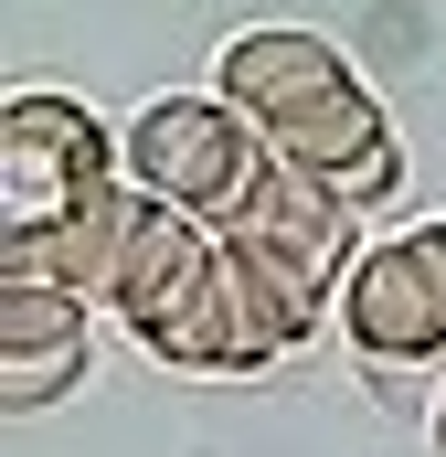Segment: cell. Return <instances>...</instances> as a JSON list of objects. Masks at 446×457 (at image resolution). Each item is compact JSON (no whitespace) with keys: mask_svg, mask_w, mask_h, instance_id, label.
<instances>
[{"mask_svg":"<svg viewBox=\"0 0 446 457\" xmlns=\"http://www.w3.org/2000/svg\"><path fill=\"white\" fill-rule=\"evenodd\" d=\"M436 457H446V383H436Z\"/></svg>","mask_w":446,"mask_h":457,"instance_id":"cell-12","label":"cell"},{"mask_svg":"<svg viewBox=\"0 0 446 457\" xmlns=\"http://www.w3.org/2000/svg\"><path fill=\"white\" fill-rule=\"evenodd\" d=\"M351 86L361 75H351V54H340L319 21H244V32H223V54H213V96L244 107L255 128L309 117L319 96H351Z\"/></svg>","mask_w":446,"mask_h":457,"instance_id":"cell-5","label":"cell"},{"mask_svg":"<svg viewBox=\"0 0 446 457\" xmlns=\"http://www.w3.org/2000/svg\"><path fill=\"white\" fill-rule=\"evenodd\" d=\"M223 298H234V330H244V361H255V372L298 361V351L340 320L330 277H319L309 255H287V245H255V234H223Z\"/></svg>","mask_w":446,"mask_h":457,"instance_id":"cell-7","label":"cell"},{"mask_svg":"<svg viewBox=\"0 0 446 457\" xmlns=\"http://www.w3.org/2000/svg\"><path fill=\"white\" fill-rule=\"evenodd\" d=\"M117 181V128L86 96H54V86H21L0 107V234L54 224L75 192Z\"/></svg>","mask_w":446,"mask_h":457,"instance_id":"cell-2","label":"cell"},{"mask_svg":"<svg viewBox=\"0 0 446 457\" xmlns=\"http://www.w3.org/2000/svg\"><path fill=\"white\" fill-rule=\"evenodd\" d=\"M96 361V298L54 287V277H0V404L43 415L86 383Z\"/></svg>","mask_w":446,"mask_h":457,"instance_id":"cell-4","label":"cell"},{"mask_svg":"<svg viewBox=\"0 0 446 457\" xmlns=\"http://www.w3.org/2000/svg\"><path fill=\"white\" fill-rule=\"evenodd\" d=\"M117 170L149 203H181V213L223 224L244 203V181L266 170V128L244 107H223L213 86H170V96H149V107L117 117Z\"/></svg>","mask_w":446,"mask_h":457,"instance_id":"cell-1","label":"cell"},{"mask_svg":"<svg viewBox=\"0 0 446 457\" xmlns=\"http://www.w3.org/2000/svg\"><path fill=\"white\" fill-rule=\"evenodd\" d=\"M415 245H425V266H436V277H446V213H436V224H425V234H415Z\"/></svg>","mask_w":446,"mask_h":457,"instance_id":"cell-11","label":"cell"},{"mask_svg":"<svg viewBox=\"0 0 446 457\" xmlns=\"http://www.w3.org/2000/svg\"><path fill=\"white\" fill-rule=\"evenodd\" d=\"M223 277V234L202 213H181V203H149L138 213V245H128V277H117V320H128V341L138 330H160V320H181L192 298H213Z\"/></svg>","mask_w":446,"mask_h":457,"instance_id":"cell-10","label":"cell"},{"mask_svg":"<svg viewBox=\"0 0 446 457\" xmlns=\"http://www.w3.org/2000/svg\"><path fill=\"white\" fill-rule=\"evenodd\" d=\"M138 213H149V192L117 170V181H96V192H75L54 224L0 234V277H54V287H75V298L107 309L117 277H128V245H138Z\"/></svg>","mask_w":446,"mask_h":457,"instance_id":"cell-6","label":"cell"},{"mask_svg":"<svg viewBox=\"0 0 446 457\" xmlns=\"http://www.w3.org/2000/svg\"><path fill=\"white\" fill-rule=\"evenodd\" d=\"M213 234H255V245H287V255H309V266H319L330 287L351 277V266H361V255H372V245H361V213L340 203L330 181L287 170L277 149H266V170L244 181V203H234V213H223Z\"/></svg>","mask_w":446,"mask_h":457,"instance_id":"cell-9","label":"cell"},{"mask_svg":"<svg viewBox=\"0 0 446 457\" xmlns=\"http://www.w3.org/2000/svg\"><path fill=\"white\" fill-rule=\"evenodd\" d=\"M340 341L361 351L372 372L446 361V277L425 266V245H415V234L372 245V255L340 277Z\"/></svg>","mask_w":446,"mask_h":457,"instance_id":"cell-3","label":"cell"},{"mask_svg":"<svg viewBox=\"0 0 446 457\" xmlns=\"http://www.w3.org/2000/svg\"><path fill=\"white\" fill-rule=\"evenodd\" d=\"M266 149H277L287 170L330 181L351 213H372V203H393V192H404V149H393V117H383V96H372V86L319 96L309 117H277V128H266Z\"/></svg>","mask_w":446,"mask_h":457,"instance_id":"cell-8","label":"cell"}]
</instances>
